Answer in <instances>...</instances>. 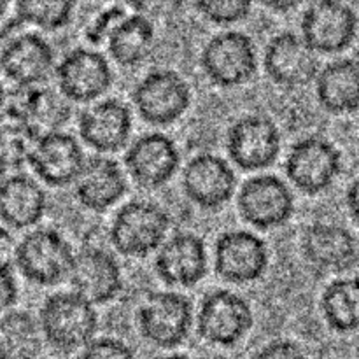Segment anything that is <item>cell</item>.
<instances>
[{"mask_svg": "<svg viewBox=\"0 0 359 359\" xmlns=\"http://www.w3.org/2000/svg\"><path fill=\"white\" fill-rule=\"evenodd\" d=\"M39 328L42 339L60 353L83 351L98 328V314L95 305L74 291H60L49 294L41 307Z\"/></svg>", "mask_w": 359, "mask_h": 359, "instance_id": "cell-1", "label": "cell"}, {"mask_svg": "<svg viewBox=\"0 0 359 359\" xmlns=\"http://www.w3.org/2000/svg\"><path fill=\"white\" fill-rule=\"evenodd\" d=\"M74 249L60 231L35 228L28 231L14 249V263L21 276L32 284L55 286L69 279Z\"/></svg>", "mask_w": 359, "mask_h": 359, "instance_id": "cell-2", "label": "cell"}, {"mask_svg": "<svg viewBox=\"0 0 359 359\" xmlns=\"http://www.w3.org/2000/svg\"><path fill=\"white\" fill-rule=\"evenodd\" d=\"M170 228L167 210L149 200H132L119 207L111 224V242L121 255L144 258L158 251Z\"/></svg>", "mask_w": 359, "mask_h": 359, "instance_id": "cell-3", "label": "cell"}, {"mask_svg": "<svg viewBox=\"0 0 359 359\" xmlns=\"http://www.w3.org/2000/svg\"><path fill=\"white\" fill-rule=\"evenodd\" d=\"M188 81L172 69H154L137 83L133 104L144 121L151 125H170L184 116L191 105Z\"/></svg>", "mask_w": 359, "mask_h": 359, "instance_id": "cell-4", "label": "cell"}, {"mask_svg": "<svg viewBox=\"0 0 359 359\" xmlns=\"http://www.w3.org/2000/svg\"><path fill=\"white\" fill-rule=\"evenodd\" d=\"M200 63L205 76L221 88L241 86L258 69V51L248 34L223 30L203 46Z\"/></svg>", "mask_w": 359, "mask_h": 359, "instance_id": "cell-5", "label": "cell"}, {"mask_svg": "<svg viewBox=\"0 0 359 359\" xmlns=\"http://www.w3.org/2000/svg\"><path fill=\"white\" fill-rule=\"evenodd\" d=\"M144 339L161 349H174L188 339L193 326L191 302L175 291H156L137 312Z\"/></svg>", "mask_w": 359, "mask_h": 359, "instance_id": "cell-6", "label": "cell"}, {"mask_svg": "<svg viewBox=\"0 0 359 359\" xmlns=\"http://www.w3.org/2000/svg\"><path fill=\"white\" fill-rule=\"evenodd\" d=\"M342 172V154L335 144L321 135H309L291 146L286 174L293 186L307 195H319L335 182Z\"/></svg>", "mask_w": 359, "mask_h": 359, "instance_id": "cell-7", "label": "cell"}, {"mask_svg": "<svg viewBox=\"0 0 359 359\" xmlns=\"http://www.w3.org/2000/svg\"><path fill=\"white\" fill-rule=\"evenodd\" d=\"M356 11L339 0H318L305 7L300 20L305 44L318 55H333L349 48L358 35Z\"/></svg>", "mask_w": 359, "mask_h": 359, "instance_id": "cell-8", "label": "cell"}, {"mask_svg": "<svg viewBox=\"0 0 359 359\" xmlns=\"http://www.w3.org/2000/svg\"><path fill=\"white\" fill-rule=\"evenodd\" d=\"M252 321V309L244 297L230 290H216L202 300L196 326L205 342L230 347L244 339Z\"/></svg>", "mask_w": 359, "mask_h": 359, "instance_id": "cell-9", "label": "cell"}, {"mask_svg": "<svg viewBox=\"0 0 359 359\" xmlns=\"http://www.w3.org/2000/svg\"><path fill=\"white\" fill-rule=\"evenodd\" d=\"M237 207L245 223L259 230H272L291 219L294 196L283 179L273 174H262L242 184Z\"/></svg>", "mask_w": 359, "mask_h": 359, "instance_id": "cell-10", "label": "cell"}, {"mask_svg": "<svg viewBox=\"0 0 359 359\" xmlns=\"http://www.w3.org/2000/svg\"><path fill=\"white\" fill-rule=\"evenodd\" d=\"M56 84L67 100L97 102L112 84L109 60L91 48H76L55 67Z\"/></svg>", "mask_w": 359, "mask_h": 359, "instance_id": "cell-11", "label": "cell"}, {"mask_svg": "<svg viewBox=\"0 0 359 359\" xmlns=\"http://www.w3.org/2000/svg\"><path fill=\"white\" fill-rule=\"evenodd\" d=\"M226 149L238 168L262 170L279 156L280 132L269 116H242L228 130Z\"/></svg>", "mask_w": 359, "mask_h": 359, "instance_id": "cell-12", "label": "cell"}, {"mask_svg": "<svg viewBox=\"0 0 359 359\" xmlns=\"http://www.w3.org/2000/svg\"><path fill=\"white\" fill-rule=\"evenodd\" d=\"M181 151L172 137L149 132L137 137L125 153V167L142 188H160L177 172Z\"/></svg>", "mask_w": 359, "mask_h": 359, "instance_id": "cell-13", "label": "cell"}, {"mask_svg": "<svg viewBox=\"0 0 359 359\" xmlns=\"http://www.w3.org/2000/svg\"><path fill=\"white\" fill-rule=\"evenodd\" d=\"M216 272L233 284L255 283L269 266V248L248 230H230L217 237L214 251Z\"/></svg>", "mask_w": 359, "mask_h": 359, "instance_id": "cell-14", "label": "cell"}, {"mask_svg": "<svg viewBox=\"0 0 359 359\" xmlns=\"http://www.w3.org/2000/svg\"><path fill=\"white\" fill-rule=\"evenodd\" d=\"M182 189L202 209H219L235 195L237 175L224 158L214 153H200L182 170Z\"/></svg>", "mask_w": 359, "mask_h": 359, "instance_id": "cell-15", "label": "cell"}, {"mask_svg": "<svg viewBox=\"0 0 359 359\" xmlns=\"http://www.w3.org/2000/svg\"><path fill=\"white\" fill-rule=\"evenodd\" d=\"M69 280L74 293L91 305L109 304L123 290V272L118 259L102 248H84L74 255Z\"/></svg>", "mask_w": 359, "mask_h": 359, "instance_id": "cell-16", "label": "cell"}, {"mask_svg": "<svg viewBox=\"0 0 359 359\" xmlns=\"http://www.w3.org/2000/svg\"><path fill=\"white\" fill-rule=\"evenodd\" d=\"M28 161L41 181L60 188L76 182L86 158L76 137L60 130H51L35 140Z\"/></svg>", "mask_w": 359, "mask_h": 359, "instance_id": "cell-17", "label": "cell"}, {"mask_svg": "<svg viewBox=\"0 0 359 359\" xmlns=\"http://www.w3.org/2000/svg\"><path fill=\"white\" fill-rule=\"evenodd\" d=\"M55 67V49L37 32L13 35L0 51V69L20 86L42 84Z\"/></svg>", "mask_w": 359, "mask_h": 359, "instance_id": "cell-18", "label": "cell"}, {"mask_svg": "<svg viewBox=\"0 0 359 359\" xmlns=\"http://www.w3.org/2000/svg\"><path fill=\"white\" fill-rule=\"evenodd\" d=\"M263 65L273 83L286 88L309 84L319 72L316 53L300 35L290 30L279 32L270 39L263 55Z\"/></svg>", "mask_w": 359, "mask_h": 359, "instance_id": "cell-19", "label": "cell"}, {"mask_svg": "<svg viewBox=\"0 0 359 359\" xmlns=\"http://www.w3.org/2000/svg\"><path fill=\"white\" fill-rule=\"evenodd\" d=\"M207 266L205 242L191 231H181L167 238L154 258L158 277L170 286H196L205 277Z\"/></svg>", "mask_w": 359, "mask_h": 359, "instance_id": "cell-20", "label": "cell"}, {"mask_svg": "<svg viewBox=\"0 0 359 359\" xmlns=\"http://www.w3.org/2000/svg\"><path fill=\"white\" fill-rule=\"evenodd\" d=\"M132 126V111L118 98H100L79 116L81 139L98 153H114L125 147Z\"/></svg>", "mask_w": 359, "mask_h": 359, "instance_id": "cell-21", "label": "cell"}, {"mask_svg": "<svg viewBox=\"0 0 359 359\" xmlns=\"http://www.w3.org/2000/svg\"><path fill=\"white\" fill-rule=\"evenodd\" d=\"M302 252L311 265L326 272L349 270L358 259V242L337 223H312L302 233Z\"/></svg>", "mask_w": 359, "mask_h": 359, "instance_id": "cell-22", "label": "cell"}, {"mask_svg": "<svg viewBox=\"0 0 359 359\" xmlns=\"http://www.w3.org/2000/svg\"><path fill=\"white\" fill-rule=\"evenodd\" d=\"M77 202L95 212H104L121 200L126 193V177L118 161L109 156L88 158L77 175L76 182Z\"/></svg>", "mask_w": 359, "mask_h": 359, "instance_id": "cell-23", "label": "cell"}, {"mask_svg": "<svg viewBox=\"0 0 359 359\" xmlns=\"http://www.w3.org/2000/svg\"><path fill=\"white\" fill-rule=\"evenodd\" d=\"M48 207L42 186L27 174H13L0 181V221L14 230L37 224Z\"/></svg>", "mask_w": 359, "mask_h": 359, "instance_id": "cell-24", "label": "cell"}, {"mask_svg": "<svg viewBox=\"0 0 359 359\" xmlns=\"http://www.w3.org/2000/svg\"><path fill=\"white\" fill-rule=\"evenodd\" d=\"M316 95L325 111L351 114L359 109V63L339 58L323 67L316 76Z\"/></svg>", "mask_w": 359, "mask_h": 359, "instance_id": "cell-25", "label": "cell"}, {"mask_svg": "<svg viewBox=\"0 0 359 359\" xmlns=\"http://www.w3.org/2000/svg\"><path fill=\"white\" fill-rule=\"evenodd\" d=\"M107 49L119 65L132 67L144 62L154 44V27L146 14L130 11L107 39Z\"/></svg>", "mask_w": 359, "mask_h": 359, "instance_id": "cell-26", "label": "cell"}, {"mask_svg": "<svg viewBox=\"0 0 359 359\" xmlns=\"http://www.w3.org/2000/svg\"><path fill=\"white\" fill-rule=\"evenodd\" d=\"M42 333L39 321L25 311L0 314V359H39Z\"/></svg>", "mask_w": 359, "mask_h": 359, "instance_id": "cell-27", "label": "cell"}, {"mask_svg": "<svg viewBox=\"0 0 359 359\" xmlns=\"http://www.w3.org/2000/svg\"><path fill=\"white\" fill-rule=\"evenodd\" d=\"M323 318L332 330L351 333L359 330V277L335 279L321 294Z\"/></svg>", "mask_w": 359, "mask_h": 359, "instance_id": "cell-28", "label": "cell"}, {"mask_svg": "<svg viewBox=\"0 0 359 359\" xmlns=\"http://www.w3.org/2000/svg\"><path fill=\"white\" fill-rule=\"evenodd\" d=\"M74 7L67 0H23L16 4V16L41 30H60L70 23Z\"/></svg>", "mask_w": 359, "mask_h": 359, "instance_id": "cell-29", "label": "cell"}, {"mask_svg": "<svg viewBox=\"0 0 359 359\" xmlns=\"http://www.w3.org/2000/svg\"><path fill=\"white\" fill-rule=\"evenodd\" d=\"M193 7L205 20L217 25L237 23L245 20L251 13V2L248 0H200Z\"/></svg>", "mask_w": 359, "mask_h": 359, "instance_id": "cell-30", "label": "cell"}, {"mask_svg": "<svg viewBox=\"0 0 359 359\" xmlns=\"http://www.w3.org/2000/svg\"><path fill=\"white\" fill-rule=\"evenodd\" d=\"M128 13L130 9L126 4H111V6H105L104 9H100L90 18L86 28H84V37L91 44H105L116 25Z\"/></svg>", "mask_w": 359, "mask_h": 359, "instance_id": "cell-31", "label": "cell"}, {"mask_svg": "<svg viewBox=\"0 0 359 359\" xmlns=\"http://www.w3.org/2000/svg\"><path fill=\"white\" fill-rule=\"evenodd\" d=\"M79 359H137L132 347L114 337L95 339L81 351Z\"/></svg>", "mask_w": 359, "mask_h": 359, "instance_id": "cell-32", "label": "cell"}, {"mask_svg": "<svg viewBox=\"0 0 359 359\" xmlns=\"http://www.w3.org/2000/svg\"><path fill=\"white\" fill-rule=\"evenodd\" d=\"M252 359H309V356L298 344L279 339L263 346Z\"/></svg>", "mask_w": 359, "mask_h": 359, "instance_id": "cell-33", "label": "cell"}, {"mask_svg": "<svg viewBox=\"0 0 359 359\" xmlns=\"http://www.w3.org/2000/svg\"><path fill=\"white\" fill-rule=\"evenodd\" d=\"M18 300V283L13 266L6 258H0V314L9 311Z\"/></svg>", "mask_w": 359, "mask_h": 359, "instance_id": "cell-34", "label": "cell"}, {"mask_svg": "<svg viewBox=\"0 0 359 359\" xmlns=\"http://www.w3.org/2000/svg\"><path fill=\"white\" fill-rule=\"evenodd\" d=\"M346 203L349 209L351 217L359 226V177L354 179L346 191Z\"/></svg>", "mask_w": 359, "mask_h": 359, "instance_id": "cell-35", "label": "cell"}, {"mask_svg": "<svg viewBox=\"0 0 359 359\" xmlns=\"http://www.w3.org/2000/svg\"><path fill=\"white\" fill-rule=\"evenodd\" d=\"M265 6L273 11H279V13H286V11L293 9V7L297 6V2H290V0H287V2H284V0H277L276 2V0H270V2H265Z\"/></svg>", "mask_w": 359, "mask_h": 359, "instance_id": "cell-36", "label": "cell"}, {"mask_svg": "<svg viewBox=\"0 0 359 359\" xmlns=\"http://www.w3.org/2000/svg\"><path fill=\"white\" fill-rule=\"evenodd\" d=\"M158 359H193V358L186 356V354H179V353H174V354H167V356H163V358H158Z\"/></svg>", "mask_w": 359, "mask_h": 359, "instance_id": "cell-37", "label": "cell"}, {"mask_svg": "<svg viewBox=\"0 0 359 359\" xmlns=\"http://www.w3.org/2000/svg\"><path fill=\"white\" fill-rule=\"evenodd\" d=\"M9 4L7 2H2V0H0V20H2L4 16H6L7 14V11H9Z\"/></svg>", "mask_w": 359, "mask_h": 359, "instance_id": "cell-38", "label": "cell"}, {"mask_svg": "<svg viewBox=\"0 0 359 359\" xmlns=\"http://www.w3.org/2000/svg\"><path fill=\"white\" fill-rule=\"evenodd\" d=\"M354 60H356V62L359 63V44H358V48H356V58H354Z\"/></svg>", "mask_w": 359, "mask_h": 359, "instance_id": "cell-39", "label": "cell"}, {"mask_svg": "<svg viewBox=\"0 0 359 359\" xmlns=\"http://www.w3.org/2000/svg\"><path fill=\"white\" fill-rule=\"evenodd\" d=\"M39 359H41V358H39Z\"/></svg>", "mask_w": 359, "mask_h": 359, "instance_id": "cell-40", "label": "cell"}]
</instances>
